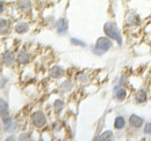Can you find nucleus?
I'll use <instances>...</instances> for the list:
<instances>
[{
    "instance_id": "f257e3e1",
    "label": "nucleus",
    "mask_w": 151,
    "mask_h": 141,
    "mask_svg": "<svg viewBox=\"0 0 151 141\" xmlns=\"http://www.w3.org/2000/svg\"><path fill=\"white\" fill-rule=\"evenodd\" d=\"M104 31L107 37H109L111 39L115 41L119 45H122L123 39H122V35L117 28V26L114 22H106L104 26Z\"/></svg>"
},
{
    "instance_id": "f03ea898",
    "label": "nucleus",
    "mask_w": 151,
    "mask_h": 141,
    "mask_svg": "<svg viewBox=\"0 0 151 141\" xmlns=\"http://www.w3.org/2000/svg\"><path fill=\"white\" fill-rule=\"evenodd\" d=\"M113 46V42L109 37H99L96 43H95V46L93 48V52L95 54H104L105 52H107L108 50H111Z\"/></svg>"
},
{
    "instance_id": "7ed1b4c3",
    "label": "nucleus",
    "mask_w": 151,
    "mask_h": 141,
    "mask_svg": "<svg viewBox=\"0 0 151 141\" xmlns=\"http://www.w3.org/2000/svg\"><path fill=\"white\" fill-rule=\"evenodd\" d=\"M32 120H33V124L35 127L41 128L47 124V117L43 111H35L32 116Z\"/></svg>"
},
{
    "instance_id": "20e7f679",
    "label": "nucleus",
    "mask_w": 151,
    "mask_h": 141,
    "mask_svg": "<svg viewBox=\"0 0 151 141\" xmlns=\"http://www.w3.org/2000/svg\"><path fill=\"white\" fill-rule=\"evenodd\" d=\"M114 97L117 101H120V102H122V101L126 100V97H127V90H126V88L122 85L119 83L117 86L114 87Z\"/></svg>"
},
{
    "instance_id": "39448f33",
    "label": "nucleus",
    "mask_w": 151,
    "mask_h": 141,
    "mask_svg": "<svg viewBox=\"0 0 151 141\" xmlns=\"http://www.w3.org/2000/svg\"><path fill=\"white\" fill-rule=\"evenodd\" d=\"M143 125H144V119L141 116H137V115L134 113L129 117V126L130 127L138 130V128L143 127Z\"/></svg>"
},
{
    "instance_id": "423d86ee",
    "label": "nucleus",
    "mask_w": 151,
    "mask_h": 141,
    "mask_svg": "<svg viewBox=\"0 0 151 141\" xmlns=\"http://www.w3.org/2000/svg\"><path fill=\"white\" fill-rule=\"evenodd\" d=\"M148 101V93L144 89H138L134 95V102L136 104H143Z\"/></svg>"
},
{
    "instance_id": "0eeeda50",
    "label": "nucleus",
    "mask_w": 151,
    "mask_h": 141,
    "mask_svg": "<svg viewBox=\"0 0 151 141\" xmlns=\"http://www.w3.org/2000/svg\"><path fill=\"white\" fill-rule=\"evenodd\" d=\"M126 22H127V24L130 26V27H137V26H139V23H141V18H139V15H138L137 13H135V12H129L128 16L126 18Z\"/></svg>"
},
{
    "instance_id": "6e6552de",
    "label": "nucleus",
    "mask_w": 151,
    "mask_h": 141,
    "mask_svg": "<svg viewBox=\"0 0 151 141\" xmlns=\"http://www.w3.org/2000/svg\"><path fill=\"white\" fill-rule=\"evenodd\" d=\"M68 29H69V22H68V20L64 18L59 19L57 21V33L60 34V35H64V34H66Z\"/></svg>"
},
{
    "instance_id": "1a4fd4ad",
    "label": "nucleus",
    "mask_w": 151,
    "mask_h": 141,
    "mask_svg": "<svg viewBox=\"0 0 151 141\" xmlns=\"http://www.w3.org/2000/svg\"><path fill=\"white\" fill-rule=\"evenodd\" d=\"M0 116L2 120H6L9 118V110H8V104L6 101L0 98Z\"/></svg>"
},
{
    "instance_id": "9d476101",
    "label": "nucleus",
    "mask_w": 151,
    "mask_h": 141,
    "mask_svg": "<svg viewBox=\"0 0 151 141\" xmlns=\"http://www.w3.org/2000/svg\"><path fill=\"white\" fill-rule=\"evenodd\" d=\"M4 125H5V131L6 132H14L18 128V122L13 120V118H8L6 120H4Z\"/></svg>"
},
{
    "instance_id": "9b49d317",
    "label": "nucleus",
    "mask_w": 151,
    "mask_h": 141,
    "mask_svg": "<svg viewBox=\"0 0 151 141\" xmlns=\"http://www.w3.org/2000/svg\"><path fill=\"white\" fill-rule=\"evenodd\" d=\"M14 60H15V56H14V53L12 52V51H6V52L4 53V56H2V61H4V64H5L6 66L13 65Z\"/></svg>"
},
{
    "instance_id": "f8f14e48",
    "label": "nucleus",
    "mask_w": 151,
    "mask_h": 141,
    "mask_svg": "<svg viewBox=\"0 0 151 141\" xmlns=\"http://www.w3.org/2000/svg\"><path fill=\"white\" fill-rule=\"evenodd\" d=\"M49 75L54 79H59L64 75V70L60 67V66H54L50 68V72H49Z\"/></svg>"
},
{
    "instance_id": "ddd939ff",
    "label": "nucleus",
    "mask_w": 151,
    "mask_h": 141,
    "mask_svg": "<svg viewBox=\"0 0 151 141\" xmlns=\"http://www.w3.org/2000/svg\"><path fill=\"white\" fill-rule=\"evenodd\" d=\"M114 127L115 130H119V131L123 130L126 127V118L123 116H117L114 120Z\"/></svg>"
},
{
    "instance_id": "4468645a",
    "label": "nucleus",
    "mask_w": 151,
    "mask_h": 141,
    "mask_svg": "<svg viewBox=\"0 0 151 141\" xmlns=\"http://www.w3.org/2000/svg\"><path fill=\"white\" fill-rule=\"evenodd\" d=\"M28 29H29V26L26 22H20L15 26V31L18 34H24V33L28 31Z\"/></svg>"
},
{
    "instance_id": "2eb2a0df",
    "label": "nucleus",
    "mask_w": 151,
    "mask_h": 141,
    "mask_svg": "<svg viewBox=\"0 0 151 141\" xmlns=\"http://www.w3.org/2000/svg\"><path fill=\"white\" fill-rule=\"evenodd\" d=\"M9 31V23L7 20L5 19H1L0 20V34L4 35V34H7Z\"/></svg>"
},
{
    "instance_id": "dca6fc26",
    "label": "nucleus",
    "mask_w": 151,
    "mask_h": 141,
    "mask_svg": "<svg viewBox=\"0 0 151 141\" xmlns=\"http://www.w3.org/2000/svg\"><path fill=\"white\" fill-rule=\"evenodd\" d=\"M18 61L20 64H28L29 63V54L26 52V51H20L18 54Z\"/></svg>"
},
{
    "instance_id": "f3484780",
    "label": "nucleus",
    "mask_w": 151,
    "mask_h": 141,
    "mask_svg": "<svg viewBox=\"0 0 151 141\" xmlns=\"http://www.w3.org/2000/svg\"><path fill=\"white\" fill-rule=\"evenodd\" d=\"M19 6H20V9L22 12H29L32 9V5H30V1L29 0H22V1H20Z\"/></svg>"
},
{
    "instance_id": "a211bd4d",
    "label": "nucleus",
    "mask_w": 151,
    "mask_h": 141,
    "mask_svg": "<svg viewBox=\"0 0 151 141\" xmlns=\"http://www.w3.org/2000/svg\"><path fill=\"white\" fill-rule=\"evenodd\" d=\"M112 137H113V132H112V131H106V132H104L102 134H100V137H99L96 140H100V141L111 140Z\"/></svg>"
},
{
    "instance_id": "6ab92c4d",
    "label": "nucleus",
    "mask_w": 151,
    "mask_h": 141,
    "mask_svg": "<svg viewBox=\"0 0 151 141\" xmlns=\"http://www.w3.org/2000/svg\"><path fill=\"white\" fill-rule=\"evenodd\" d=\"M63 108H64V102H63L62 100H56L55 103H54V109H55V111L58 113V112H60V111L63 110Z\"/></svg>"
},
{
    "instance_id": "aec40b11",
    "label": "nucleus",
    "mask_w": 151,
    "mask_h": 141,
    "mask_svg": "<svg viewBox=\"0 0 151 141\" xmlns=\"http://www.w3.org/2000/svg\"><path fill=\"white\" fill-rule=\"evenodd\" d=\"M71 44H73V45H78V46H83V48H85V46H86V44H85L83 41L77 39V38H71Z\"/></svg>"
},
{
    "instance_id": "412c9836",
    "label": "nucleus",
    "mask_w": 151,
    "mask_h": 141,
    "mask_svg": "<svg viewBox=\"0 0 151 141\" xmlns=\"http://www.w3.org/2000/svg\"><path fill=\"white\" fill-rule=\"evenodd\" d=\"M71 88H72V85H71L69 81H65V82L62 85V87H60V89H62L63 91H69V90H71Z\"/></svg>"
},
{
    "instance_id": "4be33fe9",
    "label": "nucleus",
    "mask_w": 151,
    "mask_h": 141,
    "mask_svg": "<svg viewBox=\"0 0 151 141\" xmlns=\"http://www.w3.org/2000/svg\"><path fill=\"white\" fill-rule=\"evenodd\" d=\"M143 132L144 134H148V135H151V122L147 123L143 127Z\"/></svg>"
},
{
    "instance_id": "5701e85b",
    "label": "nucleus",
    "mask_w": 151,
    "mask_h": 141,
    "mask_svg": "<svg viewBox=\"0 0 151 141\" xmlns=\"http://www.w3.org/2000/svg\"><path fill=\"white\" fill-rule=\"evenodd\" d=\"M20 140H28L29 139V134L28 133H22L19 138Z\"/></svg>"
},
{
    "instance_id": "b1692460",
    "label": "nucleus",
    "mask_w": 151,
    "mask_h": 141,
    "mask_svg": "<svg viewBox=\"0 0 151 141\" xmlns=\"http://www.w3.org/2000/svg\"><path fill=\"white\" fill-rule=\"evenodd\" d=\"M78 79H79V80H80L81 82H86L88 78H87V75H86V74H83V75H81V76H79Z\"/></svg>"
},
{
    "instance_id": "393cba45",
    "label": "nucleus",
    "mask_w": 151,
    "mask_h": 141,
    "mask_svg": "<svg viewBox=\"0 0 151 141\" xmlns=\"http://www.w3.org/2000/svg\"><path fill=\"white\" fill-rule=\"evenodd\" d=\"M126 83H128V79H127L126 76H122V78H121V81H120V85L123 86V85H126Z\"/></svg>"
},
{
    "instance_id": "a878e982",
    "label": "nucleus",
    "mask_w": 151,
    "mask_h": 141,
    "mask_svg": "<svg viewBox=\"0 0 151 141\" xmlns=\"http://www.w3.org/2000/svg\"><path fill=\"white\" fill-rule=\"evenodd\" d=\"M4 8H5V7H4V2H2V1H0V14L2 13V11H4Z\"/></svg>"
}]
</instances>
